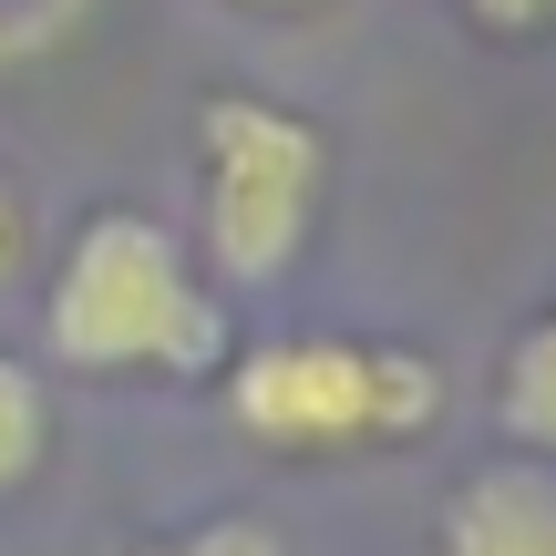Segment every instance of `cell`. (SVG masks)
Here are the masks:
<instances>
[{"mask_svg":"<svg viewBox=\"0 0 556 556\" xmlns=\"http://www.w3.org/2000/svg\"><path fill=\"white\" fill-rule=\"evenodd\" d=\"M227 351H238V299L197 268L186 227L155 206H83L41 258V371L103 392H176V381H217Z\"/></svg>","mask_w":556,"mask_h":556,"instance_id":"1","label":"cell"},{"mask_svg":"<svg viewBox=\"0 0 556 556\" xmlns=\"http://www.w3.org/2000/svg\"><path fill=\"white\" fill-rule=\"evenodd\" d=\"M217 413L268 464H381L433 443L443 361L402 330H258L217 361Z\"/></svg>","mask_w":556,"mask_h":556,"instance_id":"2","label":"cell"},{"mask_svg":"<svg viewBox=\"0 0 556 556\" xmlns=\"http://www.w3.org/2000/svg\"><path fill=\"white\" fill-rule=\"evenodd\" d=\"M186 176H197V238H186L197 268L227 299H268L309 268L319 227H330L340 144H330L319 114L227 83L186 124Z\"/></svg>","mask_w":556,"mask_h":556,"instance_id":"3","label":"cell"},{"mask_svg":"<svg viewBox=\"0 0 556 556\" xmlns=\"http://www.w3.org/2000/svg\"><path fill=\"white\" fill-rule=\"evenodd\" d=\"M433 556H556V475L495 454L433 505Z\"/></svg>","mask_w":556,"mask_h":556,"instance_id":"4","label":"cell"},{"mask_svg":"<svg viewBox=\"0 0 556 556\" xmlns=\"http://www.w3.org/2000/svg\"><path fill=\"white\" fill-rule=\"evenodd\" d=\"M484 413H495V443H505V454H526V464H546V475H556V278H546L536 309L505 330L495 381H484Z\"/></svg>","mask_w":556,"mask_h":556,"instance_id":"5","label":"cell"},{"mask_svg":"<svg viewBox=\"0 0 556 556\" xmlns=\"http://www.w3.org/2000/svg\"><path fill=\"white\" fill-rule=\"evenodd\" d=\"M62 454V402L31 351H0V505H21Z\"/></svg>","mask_w":556,"mask_h":556,"instance_id":"6","label":"cell"},{"mask_svg":"<svg viewBox=\"0 0 556 556\" xmlns=\"http://www.w3.org/2000/svg\"><path fill=\"white\" fill-rule=\"evenodd\" d=\"M114 556H289V526L248 516V505H206V516H176V526L124 536Z\"/></svg>","mask_w":556,"mask_h":556,"instance_id":"7","label":"cell"},{"mask_svg":"<svg viewBox=\"0 0 556 556\" xmlns=\"http://www.w3.org/2000/svg\"><path fill=\"white\" fill-rule=\"evenodd\" d=\"M454 11L484 41H556V0H454Z\"/></svg>","mask_w":556,"mask_h":556,"instance_id":"8","label":"cell"},{"mask_svg":"<svg viewBox=\"0 0 556 556\" xmlns=\"http://www.w3.org/2000/svg\"><path fill=\"white\" fill-rule=\"evenodd\" d=\"M31 197H21L11 186V165H0V289H21V278H31Z\"/></svg>","mask_w":556,"mask_h":556,"instance_id":"9","label":"cell"},{"mask_svg":"<svg viewBox=\"0 0 556 556\" xmlns=\"http://www.w3.org/2000/svg\"><path fill=\"white\" fill-rule=\"evenodd\" d=\"M248 11H309V0H248Z\"/></svg>","mask_w":556,"mask_h":556,"instance_id":"10","label":"cell"}]
</instances>
